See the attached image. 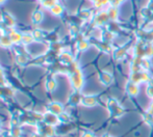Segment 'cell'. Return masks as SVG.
Listing matches in <instances>:
<instances>
[{
  "instance_id": "cb8c5ba5",
  "label": "cell",
  "mask_w": 153,
  "mask_h": 137,
  "mask_svg": "<svg viewBox=\"0 0 153 137\" xmlns=\"http://www.w3.org/2000/svg\"><path fill=\"white\" fill-rule=\"evenodd\" d=\"M4 75V72H3V70H2V68L0 67V76H3Z\"/></svg>"
},
{
  "instance_id": "30bf717a",
  "label": "cell",
  "mask_w": 153,
  "mask_h": 137,
  "mask_svg": "<svg viewBox=\"0 0 153 137\" xmlns=\"http://www.w3.org/2000/svg\"><path fill=\"white\" fill-rule=\"evenodd\" d=\"M34 41L33 36H32L31 33H25L23 34V38H22V46H28V45H31L32 42Z\"/></svg>"
},
{
  "instance_id": "5bb4252c",
  "label": "cell",
  "mask_w": 153,
  "mask_h": 137,
  "mask_svg": "<svg viewBox=\"0 0 153 137\" xmlns=\"http://www.w3.org/2000/svg\"><path fill=\"white\" fill-rule=\"evenodd\" d=\"M61 59L66 63H71L73 61L72 55H71L70 53H68V52H62L61 54Z\"/></svg>"
},
{
  "instance_id": "4fadbf2b",
  "label": "cell",
  "mask_w": 153,
  "mask_h": 137,
  "mask_svg": "<svg viewBox=\"0 0 153 137\" xmlns=\"http://www.w3.org/2000/svg\"><path fill=\"white\" fill-rule=\"evenodd\" d=\"M16 61H17V63H18V65L24 66V65H26V63H27V61H28V58H27L26 55L19 54V55H17V57H16Z\"/></svg>"
},
{
  "instance_id": "ba28073f",
  "label": "cell",
  "mask_w": 153,
  "mask_h": 137,
  "mask_svg": "<svg viewBox=\"0 0 153 137\" xmlns=\"http://www.w3.org/2000/svg\"><path fill=\"white\" fill-rule=\"evenodd\" d=\"M56 87H57V83H56V81H55L54 79L50 78V79H48V80L46 81L45 88H46L47 91H49V93H52V91H54L55 89H56Z\"/></svg>"
},
{
  "instance_id": "8992f818",
  "label": "cell",
  "mask_w": 153,
  "mask_h": 137,
  "mask_svg": "<svg viewBox=\"0 0 153 137\" xmlns=\"http://www.w3.org/2000/svg\"><path fill=\"white\" fill-rule=\"evenodd\" d=\"M43 19H44V14H43L42 10H34V12L32 13L31 21L34 23V24H40V23L43 21Z\"/></svg>"
},
{
  "instance_id": "3957f363",
  "label": "cell",
  "mask_w": 153,
  "mask_h": 137,
  "mask_svg": "<svg viewBox=\"0 0 153 137\" xmlns=\"http://www.w3.org/2000/svg\"><path fill=\"white\" fill-rule=\"evenodd\" d=\"M48 111L55 115H59L64 112V108H62V105L59 102H52L48 105Z\"/></svg>"
},
{
  "instance_id": "e0dca14e",
  "label": "cell",
  "mask_w": 153,
  "mask_h": 137,
  "mask_svg": "<svg viewBox=\"0 0 153 137\" xmlns=\"http://www.w3.org/2000/svg\"><path fill=\"white\" fill-rule=\"evenodd\" d=\"M57 0H43L42 1V5L44 6L45 8H51L53 5L57 3Z\"/></svg>"
},
{
  "instance_id": "7c38bea8",
  "label": "cell",
  "mask_w": 153,
  "mask_h": 137,
  "mask_svg": "<svg viewBox=\"0 0 153 137\" xmlns=\"http://www.w3.org/2000/svg\"><path fill=\"white\" fill-rule=\"evenodd\" d=\"M82 104L85 106H88V107H92V106H95L96 105V99L94 97H85L81 100Z\"/></svg>"
},
{
  "instance_id": "277c9868",
  "label": "cell",
  "mask_w": 153,
  "mask_h": 137,
  "mask_svg": "<svg viewBox=\"0 0 153 137\" xmlns=\"http://www.w3.org/2000/svg\"><path fill=\"white\" fill-rule=\"evenodd\" d=\"M44 122L46 123V125L55 126L59 122V119L57 115L53 114V113H51L48 111V112L44 114Z\"/></svg>"
},
{
  "instance_id": "d4e9b609",
  "label": "cell",
  "mask_w": 153,
  "mask_h": 137,
  "mask_svg": "<svg viewBox=\"0 0 153 137\" xmlns=\"http://www.w3.org/2000/svg\"><path fill=\"white\" fill-rule=\"evenodd\" d=\"M5 137H14V136H13V135H12V134H10V135H6Z\"/></svg>"
},
{
  "instance_id": "8fae6325",
  "label": "cell",
  "mask_w": 153,
  "mask_h": 137,
  "mask_svg": "<svg viewBox=\"0 0 153 137\" xmlns=\"http://www.w3.org/2000/svg\"><path fill=\"white\" fill-rule=\"evenodd\" d=\"M50 12L52 15H54V16H61L62 14V12H64V8H62V6L61 4L56 3L55 5H53L52 7L50 8Z\"/></svg>"
},
{
  "instance_id": "484cf974",
  "label": "cell",
  "mask_w": 153,
  "mask_h": 137,
  "mask_svg": "<svg viewBox=\"0 0 153 137\" xmlns=\"http://www.w3.org/2000/svg\"><path fill=\"white\" fill-rule=\"evenodd\" d=\"M2 127V123H1V121H0V128Z\"/></svg>"
},
{
  "instance_id": "9a60e30c",
  "label": "cell",
  "mask_w": 153,
  "mask_h": 137,
  "mask_svg": "<svg viewBox=\"0 0 153 137\" xmlns=\"http://www.w3.org/2000/svg\"><path fill=\"white\" fill-rule=\"evenodd\" d=\"M23 134V130L22 128L18 127V126H15L12 129V135L14 137H21Z\"/></svg>"
},
{
  "instance_id": "ac0fdd59",
  "label": "cell",
  "mask_w": 153,
  "mask_h": 137,
  "mask_svg": "<svg viewBox=\"0 0 153 137\" xmlns=\"http://www.w3.org/2000/svg\"><path fill=\"white\" fill-rule=\"evenodd\" d=\"M101 80L103 81V83L107 84V83H109L111 81V75H108V74H102V75H101Z\"/></svg>"
},
{
  "instance_id": "603a6c76",
  "label": "cell",
  "mask_w": 153,
  "mask_h": 137,
  "mask_svg": "<svg viewBox=\"0 0 153 137\" xmlns=\"http://www.w3.org/2000/svg\"><path fill=\"white\" fill-rule=\"evenodd\" d=\"M82 137H94V135H93L92 133H89V132H88V133H85V134H83Z\"/></svg>"
},
{
  "instance_id": "6da1fadb",
  "label": "cell",
  "mask_w": 153,
  "mask_h": 137,
  "mask_svg": "<svg viewBox=\"0 0 153 137\" xmlns=\"http://www.w3.org/2000/svg\"><path fill=\"white\" fill-rule=\"evenodd\" d=\"M71 81H72V85L74 86V88L80 89L82 87L83 84V77L81 75V72L77 68H75L73 72L72 76H71Z\"/></svg>"
},
{
  "instance_id": "52a82bcc",
  "label": "cell",
  "mask_w": 153,
  "mask_h": 137,
  "mask_svg": "<svg viewBox=\"0 0 153 137\" xmlns=\"http://www.w3.org/2000/svg\"><path fill=\"white\" fill-rule=\"evenodd\" d=\"M0 46L3 47V48H10V47L13 46V43L8 34H2L0 36Z\"/></svg>"
},
{
  "instance_id": "5b68a950",
  "label": "cell",
  "mask_w": 153,
  "mask_h": 137,
  "mask_svg": "<svg viewBox=\"0 0 153 137\" xmlns=\"http://www.w3.org/2000/svg\"><path fill=\"white\" fill-rule=\"evenodd\" d=\"M2 22L5 25V27L10 28V29L14 28L15 24H16V21H15L14 17L8 14V13H5V14L3 15V17H2Z\"/></svg>"
},
{
  "instance_id": "d6986e66",
  "label": "cell",
  "mask_w": 153,
  "mask_h": 137,
  "mask_svg": "<svg viewBox=\"0 0 153 137\" xmlns=\"http://www.w3.org/2000/svg\"><path fill=\"white\" fill-rule=\"evenodd\" d=\"M128 91H129V94H131V95H137V86L134 84H131L128 88Z\"/></svg>"
},
{
  "instance_id": "7402d4cb",
  "label": "cell",
  "mask_w": 153,
  "mask_h": 137,
  "mask_svg": "<svg viewBox=\"0 0 153 137\" xmlns=\"http://www.w3.org/2000/svg\"><path fill=\"white\" fill-rule=\"evenodd\" d=\"M30 137H47V136L43 133H33V134H31Z\"/></svg>"
},
{
  "instance_id": "2e32d148",
  "label": "cell",
  "mask_w": 153,
  "mask_h": 137,
  "mask_svg": "<svg viewBox=\"0 0 153 137\" xmlns=\"http://www.w3.org/2000/svg\"><path fill=\"white\" fill-rule=\"evenodd\" d=\"M32 36H33V38L36 41H40L42 40L43 38H44V33H43L42 30H40V29H34L33 31H32Z\"/></svg>"
},
{
  "instance_id": "ffe728a7",
  "label": "cell",
  "mask_w": 153,
  "mask_h": 137,
  "mask_svg": "<svg viewBox=\"0 0 153 137\" xmlns=\"http://www.w3.org/2000/svg\"><path fill=\"white\" fill-rule=\"evenodd\" d=\"M59 121H61V122H68L69 121V115L62 112V114L59 115Z\"/></svg>"
},
{
  "instance_id": "44dd1931",
  "label": "cell",
  "mask_w": 153,
  "mask_h": 137,
  "mask_svg": "<svg viewBox=\"0 0 153 137\" xmlns=\"http://www.w3.org/2000/svg\"><path fill=\"white\" fill-rule=\"evenodd\" d=\"M88 47H89V44L87 42H80L78 44V48L80 50H85V49H88Z\"/></svg>"
},
{
  "instance_id": "7a4b0ae2",
  "label": "cell",
  "mask_w": 153,
  "mask_h": 137,
  "mask_svg": "<svg viewBox=\"0 0 153 137\" xmlns=\"http://www.w3.org/2000/svg\"><path fill=\"white\" fill-rule=\"evenodd\" d=\"M8 36H10V41H12L13 45H20L22 44V38L23 34L19 31L15 30V29H12V30L8 32Z\"/></svg>"
},
{
  "instance_id": "9c48e42d",
  "label": "cell",
  "mask_w": 153,
  "mask_h": 137,
  "mask_svg": "<svg viewBox=\"0 0 153 137\" xmlns=\"http://www.w3.org/2000/svg\"><path fill=\"white\" fill-rule=\"evenodd\" d=\"M54 126H50V125H46L42 130V133L45 134L47 137H52L55 135V130H54Z\"/></svg>"
},
{
  "instance_id": "4316f807",
  "label": "cell",
  "mask_w": 153,
  "mask_h": 137,
  "mask_svg": "<svg viewBox=\"0 0 153 137\" xmlns=\"http://www.w3.org/2000/svg\"><path fill=\"white\" fill-rule=\"evenodd\" d=\"M40 1H41V2H42V1H43V0H40Z\"/></svg>"
}]
</instances>
